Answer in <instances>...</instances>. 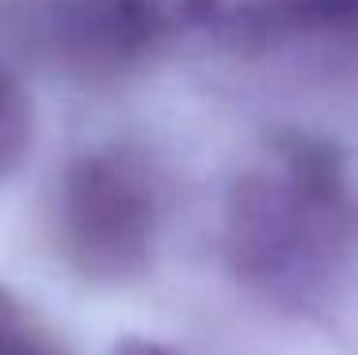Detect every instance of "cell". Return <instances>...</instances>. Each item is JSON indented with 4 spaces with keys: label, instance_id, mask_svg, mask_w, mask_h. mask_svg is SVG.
<instances>
[{
    "label": "cell",
    "instance_id": "3957f363",
    "mask_svg": "<svg viewBox=\"0 0 358 355\" xmlns=\"http://www.w3.org/2000/svg\"><path fill=\"white\" fill-rule=\"evenodd\" d=\"M15 27L23 46L76 81H115L149 50L130 0H20Z\"/></svg>",
    "mask_w": 358,
    "mask_h": 355
},
{
    "label": "cell",
    "instance_id": "ba28073f",
    "mask_svg": "<svg viewBox=\"0 0 358 355\" xmlns=\"http://www.w3.org/2000/svg\"><path fill=\"white\" fill-rule=\"evenodd\" d=\"M0 355H57V351L46 348V344H35V340H20V344H12L8 351H0Z\"/></svg>",
    "mask_w": 358,
    "mask_h": 355
},
{
    "label": "cell",
    "instance_id": "52a82bcc",
    "mask_svg": "<svg viewBox=\"0 0 358 355\" xmlns=\"http://www.w3.org/2000/svg\"><path fill=\"white\" fill-rule=\"evenodd\" d=\"M110 355H176L172 348H164V344L157 340H141V336H126L122 344H118Z\"/></svg>",
    "mask_w": 358,
    "mask_h": 355
},
{
    "label": "cell",
    "instance_id": "6da1fadb",
    "mask_svg": "<svg viewBox=\"0 0 358 355\" xmlns=\"http://www.w3.org/2000/svg\"><path fill=\"white\" fill-rule=\"evenodd\" d=\"M351 237L343 157L320 134H271L229 188L225 256L233 275L267 302L317 306L343 275Z\"/></svg>",
    "mask_w": 358,
    "mask_h": 355
},
{
    "label": "cell",
    "instance_id": "8992f818",
    "mask_svg": "<svg viewBox=\"0 0 358 355\" xmlns=\"http://www.w3.org/2000/svg\"><path fill=\"white\" fill-rule=\"evenodd\" d=\"M20 340H23V309H20V302L0 286V351H8Z\"/></svg>",
    "mask_w": 358,
    "mask_h": 355
},
{
    "label": "cell",
    "instance_id": "5b68a950",
    "mask_svg": "<svg viewBox=\"0 0 358 355\" xmlns=\"http://www.w3.org/2000/svg\"><path fill=\"white\" fill-rule=\"evenodd\" d=\"M31 141V104L12 73L0 69V176L15 168Z\"/></svg>",
    "mask_w": 358,
    "mask_h": 355
},
{
    "label": "cell",
    "instance_id": "7a4b0ae2",
    "mask_svg": "<svg viewBox=\"0 0 358 355\" xmlns=\"http://www.w3.org/2000/svg\"><path fill=\"white\" fill-rule=\"evenodd\" d=\"M54 244L96 286L138 283L157 256L164 180L141 149L103 146L73 157L54 188Z\"/></svg>",
    "mask_w": 358,
    "mask_h": 355
},
{
    "label": "cell",
    "instance_id": "277c9868",
    "mask_svg": "<svg viewBox=\"0 0 358 355\" xmlns=\"http://www.w3.org/2000/svg\"><path fill=\"white\" fill-rule=\"evenodd\" d=\"M138 27L152 39H236L358 20V0H130Z\"/></svg>",
    "mask_w": 358,
    "mask_h": 355
}]
</instances>
